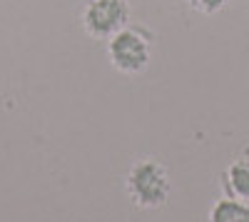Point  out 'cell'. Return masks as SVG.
I'll use <instances>...</instances> for the list:
<instances>
[{
  "instance_id": "1",
  "label": "cell",
  "mask_w": 249,
  "mask_h": 222,
  "mask_svg": "<svg viewBox=\"0 0 249 222\" xmlns=\"http://www.w3.org/2000/svg\"><path fill=\"white\" fill-rule=\"evenodd\" d=\"M127 195L130 200L142 207V210H157L170 200L172 195V183H170V172L160 160L155 157H142L130 167L127 172Z\"/></svg>"
},
{
  "instance_id": "2",
  "label": "cell",
  "mask_w": 249,
  "mask_h": 222,
  "mask_svg": "<svg viewBox=\"0 0 249 222\" xmlns=\"http://www.w3.org/2000/svg\"><path fill=\"white\" fill-rule=\"evenodd\" d=\"M107 57L117 73L140 75L152 60V35L140 25H124L107 37Z\"/></svg>"
},
{
  "instance_id": "3",
  "label": "cell",
  "mask_w": 249,
  "mask_h": 222,
  "mask_svg": "<svg viewBox=\"0 0 249 222\" xmlns=\"http://www.w3.org/2000/svg\"><path fill=\"white\" fill-rule=\"evenodd\" d=\"M124 25H130L127 0H88L82 8V28L90 37L107 40Z\"/></svg>"
},
{
  "instance_id": "4",
  "label": "cell",
  "mask_w": 249,
  "mask_h": 222,
  "mask_svg": "<svg viewBox=\"0 0 249 222\" xmlns=\"http://www.w3.org/2000/svg\"><path fill=\"white\" fill-rule=\"evenodd\" d=\"M224 187L232 197L249 203V157H237L224 170Z\"/></svg>"
},
{
  "instance_id": "5",
  "label": "cell",
  "mask_w": 249,
  "mask_h": 222,
  "mask_svg": "<svg viewBox=\"0 0 249 222\" xmlns=\"http://www.w3.org/2000/svg\"><path fill=\"white\" fill-rule=\"evenodd\" d=\"M210 222H249V203L239 197H219L210 210Z\"/></svg>"
},
{
  "instance_id": "6",
  "label": "cell",
  "mask_w": 249,
  "mask_h": 222,
  "mask_svg": "<svg viewBox=\"0 0 249 222\" xmlns=\"http://www.w3.org/2000/svg\"><path fill=\"white\" fill-rule=\"evenodd\" d=\"M227 3H230V0H187V5L197 13H202V15H214L222 8H227Z\"/></svg>"
}]
</instances>
